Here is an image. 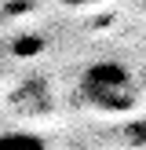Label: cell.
<instances>
[{
	"label": "cell",
	"instance_id": "1",
	"mask_svg": "<svg viewBox=\"0 0 146 150\" xmlns=\"http://www.w3.org/2000/svg\"><path fill=\"white\" fill-rule=\"evenodd\" d=\"M80 99L99 114H128L139 106V84L121 62H91L80 73Z\"/></svg>",
	"mask_w": 146,
	"mask_h": 150
},
{
	"label": "cell",
	"instance_id": "2",
	"mask_svg": "<svg viewBox=\"0 0 146 150\" xmlns=\"http://www.w3.org/2000/svg\"><path fill=\"white\" fill-rule=\"evenodd\" d=\"M0 150H48V143L36 132L11 128V132H0Z\"/></svg>",
	"mask_w": 146,
	"mask_h": 150
},
{
	"label": "cell",
	"instance_id": "3",
	"mask_svg": "<svg viewBox=\"0 0 146 150\" xmlns=\"http://www.w3.org/2000/svg\"><path fill=\"white\" fill-rule=\"evenodd\" d=\"M66 7H91V4H102V0H62Z\"/></svg>",
	"mask_w": 146,
	"mask_h": 150
},
{
	"label": "cell",
	"instance_id": "4",
	"mask_svg": "<svg viewBox=\"0 0 146 150\" xmlns=\"http://www.w3.org/2000/svg\"><path fill=\"white\" fill-rule=\"evenodd\" d=\"M142 84H146V70H142Z\"/></svg>",
	"mask_w": 146,
	"mask_h": 150
}]
</instances>
